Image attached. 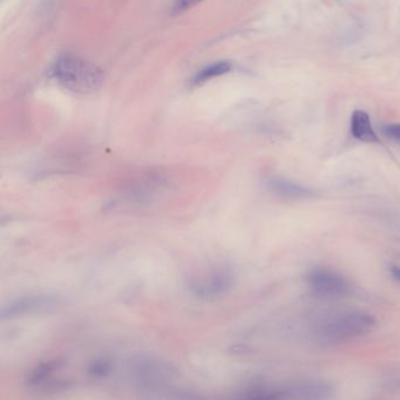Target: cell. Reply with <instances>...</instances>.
Wrapping results in <instances>:
<instances>
[{"label":"cell","instance_id":"obj_11","mask_svg":"<svg viewBox=\"0 0 400 400\" xmlns=\"http://www.w3.org/2000/svg\"><path fill=\"white\" fill-rule=\"evenodd\" d=\"M59 365H60L59 362H49L42 364L31 374L30 378H28V383L30 384H37L39 381H44L49 374H52L56 369H58Z\"/></svg>","mask_w":400,"mask_h":400},{"label":"cell","instance_id":"obj_6","mask_svg":"<svg viewBox=\"0 0 400 400\" xmlns=\"http://www.w3.org/2000/svg\"><path fill=\"white\" fill-rule=\"evenodd\" d=\"M278 394L287 399H328L333 396V389L324 381H299L287 389L278 390Z\"/></svg>","mask_w":400,"mask_h":400},{"label":"cell","instance_id":"obj_3","mask_svg":"<svg viewBox=\"0 0 400 400\" xmlns=\"http://www.w3.org/2000/svg\"><path fill=\"white\" fill-rule=\"evenodd\" d=\"M306 282L315 294L324 297H343L352 292V284L344 276L328 269L310 270Z\"/></svg>","mask_w":400,"mask_h":400},{"label":"cell","instance_id":"obj_10","mask_svg":"<svg viewBox=\"0 0 400 400\" xmlns=\"http://www.w3.org/2000/svg\"><path fill=\"white\" fill-rule=\"evenodd\" d=\"M231 68H233V66L228 61H219V62L208 65L192 78L190 83L193 86H197V85H201V83L209 81V80L214 79V78H217V76L227 74L228 72H231Z\"/></svg>","mask_w":400,"mask_h":400},{"label":"cell","instance_id":"obj_13","mask_svg":"<svg viewBox=\"0 0 400 400\" xmlns=\"http://www.w3.org/2000/svg\"><path fill=\"white\" fill-rule=\"evenodd\" d=\"M202 0H175L174 1V12H183L185 10L193 8L195 5L200 4Z\"/></svg>","mask_w":400,"mask_h":400},{"label":"cell","instance_id":"obj_9","mask_svg":"<svg viewBox=\"0 0 400 400\" xmlns=\"http://www.w3.org/2000/svg\"><path fill=\"white\" fill-rule=\"evenodd\" d=\"M267 187L272 193L288 199H306L314 197V190L284 178H272L267 181Z\"/></svg>","mask_w":400,"mask_h":400},{"label":"cell","instance_id":"obj_15","mask_svg":"<svg viewBox=\"0 0 400 400\" xmlns=\"http://www.w3.org/2000/svg\"><path fill=\"white\" fill-rule=\"evenodd\" d=\"M390 274L392 276V278L397 282L400 283V263H394L390 269Z\"/></svg>","mask_w":400,"mask_h":400},{"label":"cell","instance_id":"obj_1","mask_svg":"<svg viewBox=\"0 0 400 400\" xmlns=\"http://www.w3.org/2000/svg\"><path fill=\"white\" fill-rule=\"evenodd\" d=\"M49 76L68 91L88 94L100 88L103 71L90 61L73 54H64L49 67Z\"/></svg>","mask_w":400,"mask_h":400},{"label":"cell","instance_id":"obj_14","mask_svg":"<svg viewBox=\"0 0 400 400\" xmlns=\"http://www.w3.org/2000/svg\"><path fill=\"white\" fill-rule=\"evenodd\" d=\"M381 132L384 135L388 136L392 140L399 141L400 142V124L394 125H386L381 128Z\"/></svg>","mask_w":400,"mask_h":400},{"label":"cell","instance_id":"obj_2","mask_svg":"<svg viewBox=\"0 0 400 400\" xmlns=\"http://www.w3.org/2000/svg\"><path fill=\"white\" fill-rule=\"evenodd\" d=\"M376 318L365 312H347L321 322L315 328V338L321 344L336 345L347 343L370 333Z\"/></svg>","mask_w":400,"mask_h":400},{"label":"cell","instance_id":"obj_8","mask_svg":"<svg viewBox=\"0 0 400 400\" xmlns=\"http://www.w3.org/2000/svg\"><path fill=\"white\" fill-rule=\"evenodd\" d=\"M350 131L356 140L364 144H381L377 133L371 125L370 117L364 110H355L352 113Z\"/></svg>","mask_w":400,"mask_h":400},{"label":"cell","instance_id":"obj_12","mask_svg":"<svg viewBox=\"0 0 400 400\" xmlns=\"http://www.w3.org/2000/svg\"><path fill=\"white\" fill-rule=\"evenodd\" d=\"M112 371V364L107 360H100L92 364L90 367V374H93L95 377H103L107 376Z\"/></svg>","mask_w":400,"mask_h":400},{"label":"cell","instance_id":"obj_5","mask_svg":"<svg viewBox=\"0 0 400 400\" xmlns=\"http://www.w3.org/2000/svg\"><path fill=\"white\" fill-rule=\"evenodd\" d=\"M207 280L194 281L189 290L201 299H210L224 294L233 285V276L227 270H217L206 277Z\"/></svg>","mask_w":400,"mask_h":400},{"label":"cell","instance_id":"obj_7","mask_svg":"<svg viewBox=\"0 0 400 400\" xmlns=\"http://www.w3.org/2000/svg\"><path fill=\"white\" fill-rule=\"evenodd\" d=\"M135 374L138 379L146 385H156L172 379L175 376V371L163 362L140 360L136 362Z\"/></svg>","mask_w":400,"mask_h":400},{"label":"cell","instance_id":"obj_4","mask_svg":"<svg viewBox=\"0 0 400 400\" xmlns=\"http://www.w3.org/2000/svg\"><path fill=\"white\" fill-rule=\"evenodd\" d=\"M60 304V299L52 294H27L8 302L1 309V319H12L25 315L35 314L52 309Z\"/></svg>","mask_w":400,"mask_h":400}]
</instances>
